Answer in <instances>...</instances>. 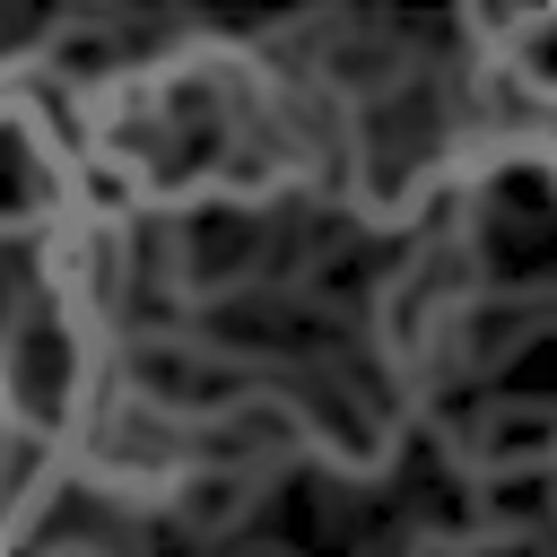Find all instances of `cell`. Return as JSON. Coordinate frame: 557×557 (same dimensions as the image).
<instances>
[{
    "label": "cell",
    "instance_id": "cell-1",
    "mask_svg": "<svg viewBox=\"0 0 557 557\" xmlns=\"http://www.w3.org/2000/svg\"><path fill=\"white\" fill-rule=\"evenodd\" d=\"M87 157L113 218L339 200V104L244 35H183L87 96Z\"/></svg>",
    "mask_w": 557,
    "mask_h": 557
},
{
    "label": "cell",
    "instance_id": "cell-2",
    "mask_svg": "<svg viewBox=\"0 0 557 557\" xmlns=\"http://www.w3.org/2000/svg\"><path fill=\"white\" fill-rule=\"evenodd\" d=\"M122 374V322L61 296L26 252H17V278H9V348H0V400H9V426L17 435H44L61 453H78L87 418L104 409Z\"/></svg>",
    "mask_w": 557,
    "mask_h": 557
},
{
    "label": "cell",
    "instance_id": "cell-3",
    "mask_svg": "<svg viewBox=\"0 0 557 557\" xmlns=\"http://www.w3.org/2000/svg\"><path fill=\"white\" fill-rule=\"evenodd\" d=\"M70 461H78V479H96L104 496H122L131 513H157L165 522L174 496H183V479L200 470V418H183V409H165L139 383L113 374V392L87 418V435H78Z\"/></svg>",
    "mask_w": 557,
    "mask_h": 557
},
{
    "label": "cell",
    "instance_id": "cell-4",
    "mask_svg": "<svg viewBox=\"0 0 557 557\" xmlns=\"http://www.w3.org/2000/svg\"><path fill=\"white\" fill-rule=\"evenodd\" d=\"M252 505H261V479H252V470H191L165 522H183V531H209V540H218V531H226L235 513H252Z\"/></svg>",
    "mask_w": 557,
    "mask_h": 557
}]
</instances>
